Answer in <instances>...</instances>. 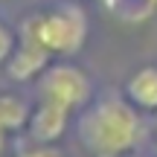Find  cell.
Instances as JSON below:
<instances>
[{"label": "cell", "instance_id": "3957f363", "mask_svg": "<svg viewBox=\"0 0 157 157\" xmlns=\"http://www.w3.org/2000/svg\"><path fill=\"white\" fill-rule=\"evenodd\" d=\"M38 99L58 105L70 113H82L93 102V82L78 64L70 58H56L50 67L41 73L38 82Z\"/></svg>", "mask_w": 157, "mask_h": 157}, {"label": "cell", "instance_id": "8992f818", "mask_svg": "<svg viewBox=\"0 0 157 157\" xmlns=\"http://www.w3.org/2000/svg\"><path fill=\"white\" fill-rule=\"evenodd\" d=\"M122 96L140 113H157V64H143L125 78Z\"/></svg>", "mask_w": 157, "mask_h": 157}, {"label": "cell", "instance_id": "ba28073f", "mask_svg": "<svg viewBox=\"0 0 157 157\" xmlns=\"http://www.w3.org/2000/svg\"><path fill=\"white\" fill-rule=\"evenodd\" d=\"M102 6L122 23H146L157 12V0H102Z\"/></svg>", "mask_w": 157, "mask_h": 157}, {"label": "cell", "instance_id": "9c48e42d", "mask_svg": "<svg viewBox=\"0 0 157 157\" xmlns=\"http://www.w3.org/2000/svg\"><path fill=\"white\" fill-rule=\"evenodd\" d=\"M15 47H17V32L6 21H0V67H6V61L12 58Z\"/></svg>", "mask_w": 157, "mask_h": 157}, {"label": "cell", "instance_id": "277c9868", "mask_svg": "<svg viewBox=\"0 0 157 157\" xmlns=\"http://www.w3.org/2000/svg\"><path fill=\"white\" fill-rule=\"evenodd\" d=\"M73 119V113L64 111L58 105H50V102H35L32 113H29L26 122V137L29 143H44V146H58L64 134H67V125Z\"/></svg>", "mask_w": 157, "mask_h": 157}, {"label": "cell", "instance_id": "6da1fadb", "mask_svg": "<svg viewBox=\"0 0 157 157\" xmlns=\"http://www.w3.org/2000/svg\"><path fill=\"white\" fill-rule=\"evenodd\" d=\"M76 137L93 157H128L143 143V117L125 96L108 93L78 113Z\"/></svg>", "mask_w": 157, "mask_h": 157}, {"label": "cell", "instance_id": "30bf717a", "mask_svg": "<svg viewBox=\"0 0 157 157\" xmlns=\"http://www.w3.org/2000/svg\"><path fill=\"white\" fill-rule=\"evenodd\" d=\"M15 157H64L58 146H44V143H29L26 148H21Z\"/></svg>", "mask_w": 157, "mask_h": 157}, {"label": "cell", "instance_id": "7a4b0ae2", "mask_svg": "<svg viewBox=\"0 0 157 157\" xmlns=\"http://www.w3.org/2000/svg\"><path fill=\"white\" fill-rule=\"evenodd\" d=\"M87 32H90L87 15L76 0L35 9L32 15L21 21V29H17L21 38L44 47L52 58H73L76 52H82Z\"/></svg>", "mask_w": 157, "mask_h": 157}, {"label": "cell", "instance_id": "5b68a950", "mask_svg": "<svg viewBox=\"0 0 157 157\" xmlns=\"http://www.w3.org/2000/svg\"><path fill=\"white\" fill-rule=\"evenodd\" d=\"M52 61H56V58H52L44 47H38V44H32V41L17 35V47H15V52H12V58L6 61L3 70H6V76H9V82L26 84V82H38L41 73H44Z\"/></svg>", "mask_w": 157, "mask_h": 157}, {"label": "cell", "instance_id": "52a82bcc", "mask_svg": "<svg viewBox=\"0 0 157 157\" xmlns=\"http://www.w3.org/2000/svg\"><path fill=\"white\" fill-rule=\"evenodd\" d=\"M29 113H32V105H29L23 96H17V93H0V128H3L9 137L26 131Z\"/></svg>", "mask_w": 157, "mask_h": 157}, {"label": "cell", "instance_id": "7c38bea8", "mask_svg": "<svg viewBox=\"0 0 157 157\" xmlns=\"http://www.w3.org/2000/svg\"><path fill=\"white\" fill-rule=\"evenodd\" d=\"M151 117H154L151 125H154V154H157V113H151Z\"/></svg>", "mask_w": 157, "mask_h": 157}, {"label": "cell", "instance_id": "8fae6325", "mask_svg": "<svg viewBox=\"0 0 157 157\" xmlns=\"http://www.w3.org/2000/svg\"><path fill=\"white\" fill-rule=\"evenodd\" d=\"M6 148H9V134H6V131L0 128V157L6 154Z\"/></svg>", "mask_w": 157, "mask_h": 157}]
</instances>
